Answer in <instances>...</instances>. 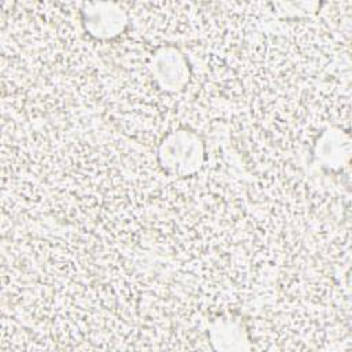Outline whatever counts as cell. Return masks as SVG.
<instances>
[{"label":"cell","instance_id":"obj_1","mask_svg":"<svg viewBox=\"0 0 352 352\" xmlns=\"http://www.w3.org/2000/svg\"><path fill=\"white\" fill-rule=\"evenodd\" d=\"M204 143L195 132L177 129L169 132L158 147V161L172 176L194 175L204 164Z\"/></svg>","mask_w":352,"mask_h":352},{"label":"cell","instance_id":"obj_2","mask_svg":"<svg viewBox=\"0 0 352 352\" xmlns=\"http://www.w3.org/2000/svg\"><path fill=\"white\" fill-rule=\"evenodd\" d=\"M148 69L153 78L166 92L183 89L190 78V67L184 55L175 47H161L154 51Z\"/></svg>","mask_w":352,"mask_h":352},{"label":"cell","instance_id":"obj_3","mask_svg":"<svg viewBox=\"0 0 352 352\" xmlns=\"http://www.w3.org/2000/svg\"><path fill=\"white\" fill-rule=\"evenodd\" d=\"M85 30L98 40L120 36L128 25V14L118 3H89L81 11Z\"/></svg>","mask_w":352,"mask_h":352},{"label":"cell","instance_id":"obj_4","mask_svg":"<svg viewBox=\"0 0 352 352\" xmlns=\"http://www.w3.org/2000/svg\"><path fill=\"white\" fill-rule=\"evenodd\" d=\"M349 136L338 128L326 129L318 139L315 147L316 160L329 168H340L349 160Z\"/></svg>","mask_w":352,"mask_h":352},{"label":"cell","instance_id":"obj_5","mask_svg":"<svg viewBox=\"0 0 352 352\" xmlns=\"http://www.w3.org/2000/svg\"><path fill=\"white\" fill-rule=\"evenodd\" d=\"M210 340L216 349H248L249 340L243 324L236 319H217L210 324Z\"/></svg>","mask_w":352,"mask_h":352}]
</instances>
